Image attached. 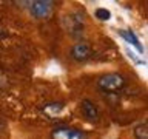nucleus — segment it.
<instances>
[{
    "instance_id": "f257e3e1",
    "label": "nucleus",
    "mask_w": 148,
    "mask_h": 139,
    "mask_svg": "<svg viewBox=\"0 0 148 139\" xmlns=\"http://www.w3.org/2000/svg\"><path fill=\"white\" fill-rule=\"evenodd\" d=\"M123 83H125V77L117 74V73L105 74V76H102L99 81H97L99 88H102V90H105V91H117L123 87Z\"/></svg>"
},
{
    "instance_id": "f03ea898",
    "label": "nucleus",
    "mask_w": 148,
    "mask_h": 139,
    "mask_svg": "<svg viewBox=\"0 0 148 139\" xmlns=\"http://www.w3.org/2000/svg\"><path fill=\"white\" fill-rule=\"evenodd\" d=\"M28 9H29L31 16L36 19H46L53 14V2H46V0H34V2H28Z\"/></svg>"
},
{
    "instance_id": "7ed1b4c3",
    "label": "nucleus",
    "mask_w": 148,
    "mask_h": 139,
    "mask_svg": "<svg viewBox=\"0 0 148 139\" xmlns=\"http://www.w3.org/2000/svg\"><path fill=\"white\" fill-rule=\"evenodd\" d=\"M53 139H86V134L77 128H69V127H59L51 131Z\"/></svg>"
},
{
    "instance_id": "20e7f679",
    "label": "nucleus",
    "mask_w": 148,
    "mask_h": 139,
    "mask_svg": "<svg viewBox=\"0 0 148 139\" xmlns=\"http://www.w3.org/2000/svg\"><path fill=\"white\" fill-rule=\"evenodd\" d=\"M80 111H82L83 118H85L88 122L96 124L97 120H99V118H100L99 110H97V107L92 104L91 100H86V99L82 100V104H80Z\"/></svg>"
},
{
    "instance_id": "39448f33",
    "label": "nucleus",
    "mask_w": 148,
    "mask_h": 139,
    "mask_svg": "<svg viewBox=\"0 0 148 139\" xmlns=\"http://www.w3.org/2000/svg\"><path fill=\"white\" fill-rule=\"evenodd\" d=\"M91 56V46L85 43V42H80V43H76L71 48V57L74 60H79V62H83V60L90 59Z\"/></svg>"
},
{
    "instance_id": "423d86ee",
    "label": "nucleus",
    "mask_w": 148,
    "mask_h": 139,
    "mask_svg": "<svg viewBox=\"0 0 148 139\" xmlns=\"http://www.w3.org/2000/svg\"><path fill=\"white\" fill-rule=\"evenodd\" d=\"M68 22H69V25H65L66 31L76 32V31L83 30V19L80 16H77V14H71V16L65 17V23H68Z\"/></svg>"
},
{
    "instance_id": "0eeeda50",
    "label": "nucleus",
    "mask_w": 148,
    "mask_h": 139,
    "mask_svg": "<svg viewBox=\"0 0 148 139\" xmlns=\"http://www.w3.org/2000/svg\"><path fill=\"white\" fill-rule=\"evenodd\" d=\"M120 36H122L123 39L128 42V43H131L134 48L139 51V53H143V46L140 45V40L137 39V36L134 34L133 31H130V30H127V31H120Z\"/></svg>"
},
{
    "instance_id": "6e6552de",
    "label": "nucleus",
    "mask_w": 148,
    "mask_h": 139,
    "mask_svg": "<svg viewBox=\"0 0 148 139\" xmlns=\"http://www.w3.org/2000/svg\"><path fill=\"white\" fill-rule=\"evenodd\" d=\"M63 110H65V104H62V102H53V104H48L43 107V113L48 116H59Z\"/></svg>"
},
{
    "instance_id": "1a4fd4ad",
    "label": "nucleus",
    "mask_w": 148,
    "mask_h": 139,
    "mask_svg": "<svg viewBox=\"0 0 148 139\" xmlns=\"http://www.w3.org/2000/svg\"><path fill=\"white\" fill-rule=\"evenodd\" d=\"M134 136L136 139H148V130L145 124H139L136 128H134Z\"/></svg>"
},
{
    "instance_id": "9d476101",
    "label": "nucleus",
    "mask_w": 148,
    "mask_h": 139,
    "mask_svg": "<svg viewBox=\"0 0 148 139\" xmlns=\"http://www.w3.org/2000/svg\"><path fill=\"white\" fill-rule=\"evenodd\" d=\"M94 16L99 19V20L105 22V20H108V19L111 17V12L108 11V9H105V8H99V9H96Z\"/></svg>"
}]
</instances>
